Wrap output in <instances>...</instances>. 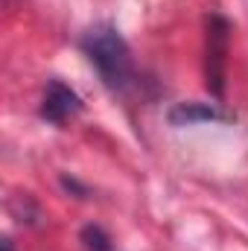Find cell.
Returning a JSON list of instances; mask_svg holds the SVG:
<instances>
[{"mask_svg": "<svg viewBox=\"0 0 248 251\" xmlns=\"http://www.w3.org/2000/svg\"><path fill=\"white\" fill-rule=\"evenodd\" d=\"M82 50L91 59V64L99 70L102 82L114 91H123L131 82V53L128 44L120 35L117 26L111 24H97L85 32L82 38Z\"/></svg>", "mask_w": 248, "mask_h": 251, "instance_id": "obj_1", "label": "cell"}, {"mask_svg": "<svg viewBox=\"0 0 248 251\" xmlns=\"http://www.w3.org/2000/svg\"><path fill=\"white\" fill-rule=\"evenodd\" d=\"M3 249H6V251H12V243H9V240H3Z\"/></svg>", "mask_w": 248, "mask_h": 251, "instance_id": "obj_6", "label": "cell"}, {"mask_svg": "<svg viewBox=\"0 0 248 251\" xmlns=\"http://www.w3.org/2000/svg\"><path fill=\"white\" fill-rule=\"evenodd\" d=\"M82 111V100L73 88H67L64 82L53 79L44 91V100H41V117L50 120V123L62 126L64 120H70L73 114Z\"/></svg>", "mask_w": 248, "mask_h": 251, "instance_id": "obj_3", "label": "cell"}, {"mask_svg": "<svg viewBox=\"0 0 248 251\" xmlns=\"http://www.w3.org/2000/svg\"><path fill=\"white\" fill-rule=\"evenodd\" d=\"M213 120H225V114L216 105H207V102H178L170 111L173 126H196V123H213Z\"/></svg>", "mask_w": 248, "mask_h": 251, "instance_id": "obj_4", "label": "cell"}, {"mask_svg": "<svg viewBox=\"0 0 248 251\" xmlns=\"http://www.w3.org/2000/svg\"><path fill=\"white\" fill-rule=\"evenodd\" d=\"M82 246L88 251H111V237L99 228V225H85L82 234H79Z\"/></svg>", "mask_w": 248, "mask_h": 251, "instance_id": "obj_5", "label": "cell"}, {"mask_svg": "<svg viewBox=\"0 0 248 251\" xmlns=\"http://www.w3.org/2000/svg\"><path fill=\"white\" fill-rule=\"evenodd\" d=\"M225 53H228V21L213 15L207 21V88L222 94V73H225Z\"/></svg>", "mask_w": 248, "mask_h": 251, "instance_id": "obj_2", "label": "cell"}]
</instances>
